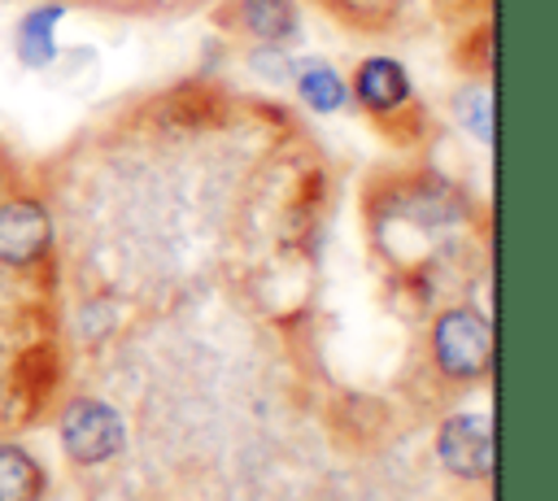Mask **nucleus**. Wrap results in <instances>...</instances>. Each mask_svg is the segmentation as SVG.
Instances as JSON below:
<instances>
[{
	"mask_svg": "<svg viewBox=\"0 0 558 501\" xmlns=\"http://www.w3.org/2000/svg\"><path fill=\"white\" fill-rule=\"evenodd\" d=\"M432 353H436V366L449 379H480L493 366V327H488V318L466 309V305L445 309L432 327Z\"/></svg>",
	"mask_w": 558,
	"mask_h": 501,
	"instance_id": "obj_1",
	"label": "nucleus"
},
{
	"mask_svg": "<svg viewBox=\"0 0 558 501\" xmlns=\"http://www.w3.org/2000/svg\"><path fill=\"white\" fill-rule=\"evenodd\" d=\"M126 431L105 401H70L61 414V444L78 466H100L122 449Z\"/></svg>",
	"mask_w": 558,
	"mask_h": 501,
	"instance_id": "obj_2",
	"label": "nucleus"
},
{
	"mask_svg": "<svg viewBox=\"0 0 558 501\" xmlns=\"http://www.w3.org/2000/svg\"><path fill=\"white\" fill-rule=\"evenodd\" d=\"M52 248V218L35 196L0 200V266L31 270Z\"/></svg>",
	"mask_w": 558,
	"mask_h": 501,
	"instance_id": "obj_3",
	"label": "nucleus"
},
{
	"mask_svg": "<svg viewBox=\"0 0 558 501\" xmlns=\"http://www.w3.org/2000/svg\"><path fill=\"white\" fill-rule=\"evenodd\" d=\"M353 100L371 113V118H392L410 105L414 96V83H410V70L388 57V52H375V57H362L357 70H353V83H349Z\"/></svg>",
	"mask_w": 558,
	"mask_h": 501,
	"instance_id": "obj_4",
	"label": "nucleus"
},
{
	"mask_svg": "<svg viewBox=\"0 0 558 501\" xmlns=\"http://www.w3.org/2000/svg\"><path fill=\"white\" fill-rule=\"evenodd\" d=\"M436 453L445 471L462 479H488L493 475V423L484 414H458L440 427Z\"/></svg>",
	"mask_w": 558,
	"mask_h": 501,
	"instance_id": "obj_5",
	"label": "nucleus"
},
{
	"mask_svg": "<svg viewBox=\"0 0 558 501\" xmlns=\"http://www.w3.org/2000/svg\"><path fill=\"white\" fill-rule=\"evenodd\" d=\"M218 22L253 44H292L301 35V4L296 0H227Z\"/></svg>",
	"mask_w": 558,
	"mask_h": 501,
	"instance_id": "obj_6",
	"label": "nucleus"
},
{
	"mask_svg": "<svg viewBox=\"0 0 558 501\" xmlns=\"http://www.w3.org/2000/svg\"><path fill=\"white\" fill-rule=\"evenodd\" d=\"M65 17V4L61 0H39L31 4L17 26H13V57L26 65V70H48L57 61V26Z\"/></svg>",
	"mask_w": 558,
	"mask_h": 501,
	"instance_id": "obj_7",
	"label": "nucleus"
},
{
	"mask_svg": "<svg viewBox=\"0 0 558 501\" xmlns=\"http://www.w3.org/2000/svg\"><path fill=\"white\" fill-rule=\"evenodd\" d=\"M292 87L301 96L305 109L314 113H340L349 105V83L344 74L323 61V57H296V70H292Z\"/></svg>",
	"mask_w": 558,
	"mask_h": 501,
	"instance_id": "obj_8",
	"label": "nucleus"
},
{
	"mask_svg": "<svg viewBox=\"0 0 558 501\" xmlns=\"http://www.w3.org/2000/svg\"><path fill=\"white\" fill-rule=\"evenodd\" d=\"M44 492V471L26 449L0 444V501H35Z\"/></svg>",
	"mask_w": 558,
	"mask_h": 501,
	"instance_id": "obj_9",
	"label": "nucleus"
},
{
	"mask_svg": "<svg viewBox=\"0 0 558 501\" xmlns=\"http://www.w3.org/2000/svg\"><path fill=\"white\" fill-rule=\"evenodd\" d=\"M453 118L462 131H471L480 144H493V87L484 83H462L453 91Z\"/></svg>",
	"mask_w": 558,
	"mask_h": 501,
	"instance_id": "obj_10",
	"label": "nucleus"
},
{
	"mask_svg": "<svg viewBox=\"0 0 558 501\" xmlns=\"http://www.w3.org/2000/svg\"><path fill=\"white\" fill-rule=\"evenodd\" d=\"M248 70H253L262 83H292L296 57L288 52V44H253V48H248Z\"/></svg>",
	"mask_w": 558,
	"mask_h": 501,
	"instance_id": "obj_11",
	"label": "nucleus"
}]
</instances>
